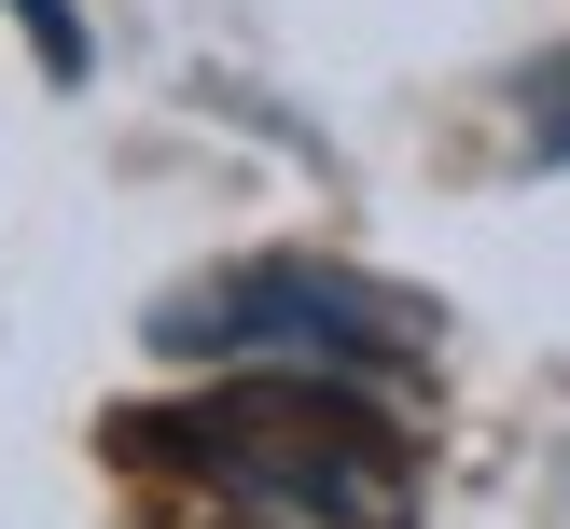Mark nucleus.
I'll return each instance as SVG.
<instances>
[{
  "label": "nucleus",
  "instance_id": "obj_1",
  "mask_svg": "<svg viewBox=\"0 0 570 529\" xmlns=\"http://www.w3.org/2000/svg\"><path fill=\"white\" fill-rule=\"evenodd\" d=\"M154 349H167V362H223V376L390 390V376L417 362V306L376 293V278H348V265L278 251V265H223V278H195V293H167V306H154Z\"/></svg>",
  "mask_w": 570,
  "mask_h": 529
},
{
  "label": "nucleus",
  "instance_id": "obj_2",
  "mask_svg": "<svg viewBox=\"0 0 570 529\" xmlns=\"http://www.w3.org/2000/svg\"><path fill=\"white\" fill-rule=\"evenodd\" d=\"M181 460L306 529H404L390 418H376V390H334V376H237V404L181 418Z\"/></svg>",
  "mask_w": 570,
  "mask_h": 529
},
{
  "label": "nucleus",
  "instance_id": "obj_3",
  "mask_svg": "<svg viewBox=\"0 0 570 529\" xmlns=\"http://www.w3.org/2000/svg\"><path fill=\"white\" fill-rule=\"evenodd\" d=\"M0 14L28 28V56H42L56 84H83V70H98V42H83V14H70V0H0Z\"/></svg>",
  "mask_w": 570,
  "mask_h": 529
},
{
  "label": "nucleus",
  "instance_id": "obj_4",
  "mask_svg": "<svg viewBox=\"0 0 570 529\" xmlns=\"http://www.w3.org/2000/svg\"><path fill=\"white\" fill-rule=\"evenodd\" d=\"M529 98H570V70H543ZM529 154H570V111H529Z\"/></svg>",
  "mask_w": 570,
  "mask_h": 529
}]
</instances>
